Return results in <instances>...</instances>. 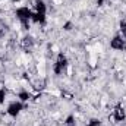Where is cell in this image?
<instances>
[{
	"label": "cell",
	"instance_id": "2",
	"mask_svg": "<svg viewBox=\"0 0 126 126\" xmlns=\"http://www.w3.org/2000/svg\"><path fill=\"white\" fill-rule=\"evenodd\" d=\"M24 109H25V104H24V103H21L19 100H15V101H12V103H9V104H7L6 114L15 119V117H18V116L22 113V110H24Z\"/></svg>",
	"mask_w": 126,
	"mask_h": 126
},
{
	"label": "cell",
	"instance_id": "8",
	"mask_svg": "<svg viewBox=\"0 0 126 126\" xmlns=\"http://www.w3.org/2000/svg\"><path fill=\"white\" fill-rule=\"evenodd\" d=\"M9 1H10V3H18L19 0H9Z\"/></svg>",
	"mask_w": 126,
	"mask_h": 126
},
{
	"label": "cell",
	"instance_id": "4",
	"mask_svg": "<svg viewBox=\"0 0 126 126\" xmlns=\"http://www.w3.org/2000/svg\"><path fill=\"white\" fill-rule=\"evenodd\" d=\"M111 119L116 122V123H119V122H123L126 119V111L125 109L122 107V106H116L114 107V110H111Z\"/></svg>",
	"mask_w": 126,
	"mask_h": 126
},
{
	"label": "cell",
	"instance_id": "7",
	"mask_svg": "<svg viewBox=\"0 0 126 126\" xmlns=\"http://www.w3.org/2000/svg\"><path fill=\"white\" fill-rule=\"evenodd\" d=\"M87 126H101V122H100L98 119H91V120L87 123Z\"/></svg>",
	"mask_w": 126,
	"mask_h": 126
},
{
	"label": "cell",
	"instance_id": "9",
	"mask_svg": "<svg viewBox=\"0 0 126 126\" xmlns=\"http://www.w3.org/2000/svg\"><path fill=\"white\" fill-rule=\"evenodd\" d=\"M125 50H126V47H125Z\"/></svg>",
	"mask_w": 126,
	"mask_h": 126
},
{
	"label": "cell",
	"instance_id": "1",
	"mask_svg": "<svg viewBox=\"0 0 126 126\" xmlns=\"http://www.w3.org/2000/svg\"><path fill=\"white\" fill-rule=\"evenodd\" d=\"M67 66H69L67 57H66L63 53H59L57 57H56V60H54V64H53V72H54V75H57V76L63 75V73L66 72Z\"/></svg>",
	"mask_w": 126,
	"mask_h": 126
},
{
	"label": "cell",
	"instance_id": "5",
	"mask_svg": "<svg viewBox=\"0 0 126 126\" xmlns=\"http://www.w3.org/2000/svg\"><path fill=\"white\" fill-rule=\"evenodd\" d=\"M18 100L24 104H27L30 100H31V93H28V90H22L18 93Z\"/></svg>",
	"mask_w": 126,
	"mask_h": 126
},
{
	"label": "cell",
	"instance_id": "3",
	"mask_svg": "<svg viewBox=\"0 0 126 126\" xmlns=\"http://www.w3.org/2000/svg\"><path fill=\"white\" fill-rule=\"evenodd\" d=\"M125 47H126V40L122 35L116 34V35L110 40V48H111V50H114V51H123Z\"/></svg>",
	"mask_w": 126,
	"mask_h": 126
},
{
	"label": "cell",
	"instance_id": "6",
	"mask_svg": "<svg viewBox=\"0 0 126 126\" xmlns=\"http://www.w3.org/2000/svg\"><path fill=\"white\" fill-rule=\"evenodd\" d=\"M6 100V88H0V104H3Z\"/></svg>",
	"mask_w": 126,
	"mask_h": 126
}]
</instances>
